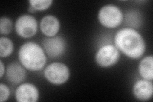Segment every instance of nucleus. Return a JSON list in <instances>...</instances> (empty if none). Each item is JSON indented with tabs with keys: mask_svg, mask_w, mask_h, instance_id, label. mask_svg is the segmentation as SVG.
Returning a JSON list of instances; mask_svg holds the SVG:
<instances>
[{
	"mask_svg": "<svg viewBox=\"0 0 153 102\" xmlns=\"http://www.w3.org/2000/svg\"><path fill=\"white\" fill-rule=\"evenodd\" d=\"M114 43L119 51L133 60L139 59L146 51V43L143 37L131 28L119 30L115 35Z\"/></svg>",
	"mask_w": 153,
	"mask_h": 102,
	"instance_id": "nucleus-1",
	"label": "nucleus"
},
{
	"mask_svg": "<svg viewBox=\"0 0 153 102\" xmlns=\"http://www.w3.org/2000/svg\"><path fill=\"white\" fill-rule=\"evenodd\" d=\"M19 60L26 69L37 71L45 67L47 57L45 52L40 45L33 42L25 43L19 48Z\"/></svg>",
	"mask_w": 153,
	"mask_h": 102,
	"instance_id": "nucleus-2",
	"label": "nucleus"
},
{
	"mask_svg": "<svg viewBox=\"0 0 153 102\" xmlns=\"http://www.w3.org/2000/svg\"><path fill=\"white\" fill-rule=\"evenodd\" d=\"M98 19L103 26L107 28H116L123 22L124 16L121 10L117 6L107 4L100 9Z\"/></svg>",
	"mask_w": 153,
	"mask_h": 102,
	"instance_id": "nucleus-3",
	"label": "nucleus"
},
{
	"mask_svg": "<svg viewBox=\"0 0 153 102\" xmlns=\"http://www.w3.org/2000/svg\"><path fill=\"white\" fill-rule=\"evenodd\" d=\"M45 78L54 85H62L68 81L70 76L69 68L63 63L54 62L46 66L44 71Z\"/></svg>",
	"mask_w": 153,
	"mask_h": 102,
	"instance_id": "nucleus-4",
	"label": "nucleus"
},
{
	"mask_svg": "<svg viewBox=\"0 0 153 102\" xmlns=\"http://www.w3.org/2000/svg\"><path fill=\"white\" fill-rule=\"evenodd\" d=\"M120 58V51L112 44L100 47L95 55V61L102 68H108L116 65Z\"/></svg>",
	"mask_w": 153,
	"mask_h": 102,
	"instance_id": "nucleus-5",
	"label": "nucleus"
},
{
	"mask_svg": "<svg viewBox=\"0 0 153 102\" xmlns=\"http://www.w3.org/2000/svg\"><path fill=\"white\" fill-rule=\"evenodd\" d=\"M15 29L17 35L24 38L34 36L38 31L36 19L29 14L19 17L15 24Z\"/></svg>",
	"mask_w": 153,
	"mask_h": 102,
	"instance_id": "nucleus-6",
	"label": "nucleus"
},
{
	"mask_svg": "<svg viewBox=\"0 0 153 102\" xmlns=\"http://www.w3.org/2000/svg\"><path fill=\"white\" fill-rule=\"evenodd\" d=\"M42 45L46 55L52 59L60 57L66 49V41L60 36L47 37L43 41Z\"/></svg>",
	"mask_w": 153,
	"mask_h": 102,
	"instance_id": "nucleus-7",
	"label": "nucleus"
},
{
	"mask_svg": "<svg viewBox=\"0 0 153 102\" xmlns=\"http://www.w3.org/2000/svg\"><path fill=\"white\" fill-rule=\"evenodd\" d=\"M16 98L19 102H36L40 94L37 87L31 83H23L19 85L16 91Z\"/></svg>",
	"mask_w": 153,
	"mask_h": 102,
	"instance_id": "nucleus-8",
	"label": "nucleus"
},
{
	"mask_svg": "<svg viewBox=\"0 0 153 102\" xmlns=\"http://www.w3.org/2000/svg\"><path fill=\"white\" fill-rule=\"evenodd\" d=\"M133 93L135 98L142 101L152 98L153 95V84L152 80L139 79L135 82L133 87Z\"/></svg>",
	"mask_w": 153,
	"mask_h": 102,
	"instance_id": "nucleus-9",
	"label": "nucleus"
},
{
	"mask_svg": "<svg viewBox=\"0 0 153 102\" xmlns=\"http://www.w3.org/2000/svg\"><path fill=\"white\" fill-rule=\"evenodd\" d=\"M7 79L12 84L21 83L26 78L25 68L17 62H13L9 64L6 70Z\"/></svg>",
	"mask_w": 153,
	"mask_h": 102,
	"instance_id": "nucleus-10",
	"label": "nucleus"
},
{
	"mask_svg": "<svg viewBox=\"0 0 153 102\" xmlns=\"http://www.w3.org/2000/svg\"><path fill=\"white\" fill-rule=\"evenodd\" d=\"M60 26L59 19L52 15H47L43 17L40 24L41 31L47 37L56 36L60 30Z\"/></svg>",
	"mask_w": 153,
	"mask_h": 102,
	"instance_id": "nucleus-11",
	"label": "nucleus"
},
{
	"mask_svg": "<svg viewBox=\"0 0 153 102\" xmlns=\"http://www.w3.org/2000/svg\"><path fill=\"white\" fill-rule=\"evenodd\" d=\"M138 72L142 78L148 80H153V56H147L143 58L138 65Z\"/></svg>",
	"mask_w": 153,
	"mask_h": 102,
	"instance_id": "nucleus-12",
	"label": "nucleus"
},
{
	"mask_svg": "<svg viewBox=\"0 0 153 102\" xmlns=\"http://www.w3.org/2000/svg\"><path fill=\"white\" fill-rule=\"evenodd\" d=\"M13 43L12 40L7 37L2 36L0 38V57H7L10 56L13 51Z\"/></svg>",
	"mask_w": 153,
	"mask_h": 102,
	"instance_id": "nucleus-13",
	"label": "nucleus"
},
{
	"mask_svg": "<svg viewBox=\"0 0 153 102\" xmlns=\"http://www.w3.org/2000/svg\"><path fill=\"white\" fill-rule=\"evenodd\" d=\"M52 0H30L29 1V11L31 13L36 11H44L51 7Z\"/></svg>",
	"mask_w": 153,
	"mask_h": 102,
	"instance_id": "nucleus-14",
	"label": "nucleus"
},
{
	"mask_svg": "<svg viewBox=\"0 0 153 102\" xmlns=\"http://www.w3.org/2000/svg\"><path fill=\"white\" fill-rule=\"evenodd\" d=\"M125 22L131 28L139 27L141 23V18L139 13L135 11L127 13L125 16Z\"/></svg>",
	"mask_w": 153,
	"mask_h": 102,
	"instance_id": "nucleus-15",
	"label": "nucleus"
},
{
	"mask_svg": "<svg viewBox=\"0 0 153 102\" xmlns=\"http://www.w3.org/2000/svg\"><path fill=\"white\" fill-rule=\"evenodd\" d=\"M13 22L7 17H2L0 19V33L1 35H8L12 31Z\"/></svg>",
	"mask_w": 153,
	"mask_h": 102,
	"instance_id": "nucleus-16",
	"label": "nucleus"
},
{
	"mask_svg": "<svg viewBox=\"0 0 153 102\" xmlns=\"http://www.w3.org/2000/svg\"><path fill=\"white\" fill-rule=\"evenodd\" d=\"M10 95V91L9 87L3 83L0 84V101L4 102L7 101Z\"/></svg>",
	"mask_w": 153,
	"mask_h": 102,
	"instance_id": "nucleus-17",
	"label": "nucleus"
},
{
	"mask_svg": "<svg viewBox=\"0 0 153 102\" xmlns=\"http://www.w3.org/2000/svg\"><path fill=\"white\" fill-rule=\"evenodd\" d=\"M0 65H1V77H0V78L1 79L3 78L4 73H5V67L4 66L2 60H0Z\"/></svg>",
	"mask_w": 153,
	"mask_h": 102,
	"instance_id": "nucleus-18",
	"label": "nucleus"
}]
</instances>
